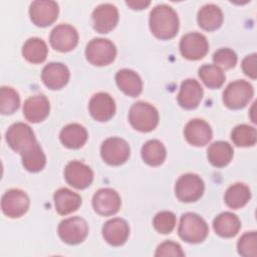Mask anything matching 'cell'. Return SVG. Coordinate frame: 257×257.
I'll use <instances>...</instances> for the list:
<instances>
[{
  "label": "cell",
  "mask_w": 257,
  "mask_h": 257,
  "mask_svg": "<svg viewBox=\"0 0 257 257\" xmlns=\"http://www.w3.org/2000/svg\"><path fill=\"white\" fill-rule=\"evenodd\" d=\"M150 28L159 39L168 40L175 37L179 30V18L169 5H157L150 14Z\"/></svg>",
  "instance_id": "1"
},
{
  "label": "cell",
  "mask_w": 257,
  "mask_h": 257,
  "mask_svg": "<svg viewBox=\"0 0 257 257\" xmlns=\"http://www.w3.org/2000/svg\"><path fill=\"white\" fill-rule=\"evenodd\" d=\"M179 236L188 243H201L209 233L206 221L195 213H185L182 215L178 229Z\"/></svg>",
  "instance_id": "2"
},
{
  "label": "cell",
  "mask_w": 257,
  "mask_h": 257,
  "mask_svg": "<svg viewBox=\"0 0 257 257\" xmlns=\"http://www.w3.org/2000/svg\"><path fill=\"white\" fill-rule=\"evenodd\" d=\"M128 120L132 126L142 133H149L159 123V112L152 104L139 101L132 105L128 112Z\"/></svg>",
  "instance_id": "3"
},
{
  "label": "cell",
  "mask_w": 257,
  "mask_h": 257,
  "mask_svg": "<svg viewBox=\"0 0 257 257\" xmlns=\"http://www.w3.org/2000/svg\"><path fill=\"white\" fill-rule=\"evenodd\" d=\"M88 62L95 66H104L111 63L116 56L115 45L105 38L92 39L85 48Z\"/></svg>",
  "instance_id": "4"
},
{
  "label": "cell",
  "mask_w": 257,
  "mask_h": 257,
  "mask_svg": "<svg viewBox=\"0 0 257 257\" xmlns=\"http://www.w3.org/2000/svg\"><path fill=\"white\" fill-rule=\"evenodd\" d=\"M252 85L245 80H236L227 85L223 92L224 104L231 109H240L248 104L253 96Z\"/></svg>",
  "instance_id": "5"
},
{
  "label": "cell",
  "mask_w": 257,
  "mask_h": 257,
  "mask_svg": "<svg viewBox=\"0 0 257 257\" xmlns=\"http://www.w3.org/2000/svg\"><path fill=\"white\" fill-rule=\"evenodd\" d=\"M205 190L203 180L195 174H185L181 176L175 186L176 197L184 203L198 201Z\"/></svg>",
  "instance_id": "6"
},
{
  "label": "cell",
  "mask_w": 257,
  "mask_h": 257,
  "mask_svg": "<svg viewBox=\"0 0 257 257\" xmlns=\"http://www.w3.org/2000/svg\"><path fill=\"white\" fill-rule=\"evenodd\" d=\"M5 137L8 146L20 154L37 143L31 127L23 122H16L10 125Z\"/></svg>",
  "instance_id": "7"
},
{
  "label": "cell",
  "mask_w": 257,
  "mask_h": 257,
  "mask_svg": "<svg viewBox=\"0 0 257 257\" xmlns=\"http://www.w3.org/2000/svg\"><path fill=\"white\" fill-rule=\"evenodd\" d=\"M87 234V223L80 217L64 219L58 226V235L60 239L69 245H76L81 243L84 241Z\"/></svg>",
  "instance_id": "8"
},
{
  "label": "cell",
  "mask_w": 257,
  "mask_h": 257,
  "mask_svg": "<svg viewBox=\"0 0 257 257\" xmlns=\"http://www.w3.org/2000/svg\"><path fill=\"white\" fill-rule=\"evenodd\" d=\"M130 146L120 138L106 139L100 148L102 160L110 166H119L125 163L130 157Z\"/></svg>",
  "instance_id": "9"
},
{
  "label": "cell",
  "mask_w": 257,
  "mask_h": 257,
  "mask_svg": "<svg viewBox=\"0 0 257 257\" xmlns=\"http://www.w3.org/2000/svg\"><path fill=\"white\" fill-rule=\"evenodd\" d=\"M29 197L19 189L7 191L1 200L2 212L9 218H19L23 216L29 208Z\"/></svg>",
  "instance_id": "10"
},
{
  "label": "cell",
  "mask_w": 257,
  "mask_h": 257,
  "mask_svg": "<svg viewBox=\"0 0 257 257\" xmlns=\"http://www.w3.org/2000/svg\"><path fill=\"white\" fill-rule=\"evenodd\" d=\"M58 4L50 0H37L31 3L29 15L31 21L39 27L51 25L58 17Z\"/></svg>",
  "instance_id": "11"
},
{
  "label": "cell",
  "mask_w": 257,
  "mask_h": 257,
  "mask_svg": "<svg viewBox=\"0 0 257 257\" xmlns=\"http://www.w3.org/2000/svg\"><path fill=\"white\" fill-rule=\"evenodd\" d=\"M209 49L207 38L198 32L185 34L180 42L182 55L189 60H199L203 58Z\"/></svg>",
  "instance_id": "12"
},
{
  "label": "cell",
  "mask_w": 257,
  "mask_h": 257,
  "mask_svg": "<svg viewBox=\"0 0 257 257\" xmlns=\"http://www.w3.org/2000/svg\"><path fill=\"white\" fill-rule=\"evenodd\" d=\"M92 26L96 32L108 33L118 22V11L112 4L98 5L92 12Z\"/></svg>",
  "instance_id": "13"
},
{
  "label": "cell",
  "mask_w": 257,
  "mask_h": 257,
  "mask_svg": "<svg viewBox=\"0 0 257 257\" xmlns=\"http://www.w3.org/2000/svg\"><path fill=\"white\" fill-rule=\"evenodd\" d=\"M51 46L60 52H67L75 48L78 43V33L74 27L68 24H60L50 33Z\"/></svg>",
  "instance_id": "14"
},
{
  "label": "cell",
  "mask_w": 257,
  "mask_h": 257,
  "mask_svg": "<svg viewBox=\"0 0 257 257\" xmlns=\"http://www.w3.org/2000/svg\"><path fill=\"white\" fill-rule=\"evenodd\" d=\"M120 203L119 195L110 188L98 190L92 198L94 211L102 216H111L117 213L120 208Z\"/></svg>",
  "instance_id": "15"
},
{
  "label": "cell",
  "mask_w": 257,
  "mask_h": 257,
  "mask_svg": "<svg viewBox=\"0 0 257 257\" xmlns=\"http://www.w3.org/2000/svg\"><path fill=\"white\" fill-rule=\"evenodd\" d=\"M64 178L70 186L82 190L91 184L93 173L91 169L83 163L72 161L68 163L64 169Z\"/></svg>",
  "instance_id": "16"
},
{
  "label": "cell",
  "mask_w": 257,
  "mask_h": 257,
  "mask_svg": "<svg viewBox=\"0 0 257 257\" xmlns=\"http://www.w3.org/2000/svg\"><path fill=\"white\" fill-rule=\"evenodd\" d=\"M88 109L90 115L95 120L106 121L113 116L115 112V103L108 93L98 92L90 98Z\"/></svg>",
  "instance_id": "17"
},
{
  "label": "cell",
  "mask_w": 257,
  "mask_h": 257,
  "mask_svg": "<svg viewBox=\"0 0 257 257\" xmlns=\"http://www.w3.org/2000/svg\"><path fill=\"white\" fill-rule=\"evenodd\" d=\"M69 70L66 65L60 62H50L46 64L41 73L43 83L50 89H60L69 80Z\"/></svg>",
  "instance_id": "18"
},
{
  "label": "cell",
  "mask_w": 257,
  "mask_h": 257,
  "mask_svg": "<svg viewBox=\"0 0 257 257\" xmlns=\"http://www.w3.org/2000/svg\"><path fill=\"white\" fill-rule=\"evenodd\" d=\"M184 136L186 141L192 146L203 147L211 141L213 134L208 122L200 118H195L186 124Z\"/></svg>",
  "instance_id": "19"
},
{
  "label": "cell",
  "mask_w": 257,
  "mask_h": 257,
  "mask_svg": "<svg viewBox=\"0 0 257 257\" xmlns=\"http://www.w3.org/2000/svg\"><path fill=\"white\" fill-rule=\"evenodd\" d=\"M50 110L47 97L43 94H36L27 98L23 105V114L27 120L36 123L44 120Z\"/></svg>",
  "instance_id": "20"
},
{
  "label": "cell",
  "mask_w": 257,
  "mask_h": 257,
  "mask_svg": "<svg viewBox=\"0 0 257 257\" xmlns=\"http://www.w3.org/2000/svg\"><path fill=\"white\" fill-rule=\"evenodd\" d=\"M202 97L203 88L201 84L196 79L188 78L182 82L177 99L183 108L193 109L199 105Z\"/></svg>",
  "instance_id": "21"
},
{
  "label": "cell",
  "mask_w": 257,
  "mask_h": 257,
  "mask_svg": "<svg viewBox=\"0 0 257 257\" xmlns=\"http://www.w3.org/2000/svg\"><path fill=\"white\" fill-rule=\"evenodd\" d=\"M104 240L112 246H120L125 243L130 236V227L125 220L113 218L106 221L102 227Z\"/></svg>",
  "instance_id": "22"
},
{
  "label": "cell",
  "mask_w": 257,
  "mask_h": 257,
  "mask_svg": "<svg viewBox=\"0 0 257 257\" xmlns=\"http://www.w3.org/2000/svg\"><path fill=\"white\" fill-rule=\"evenodd\" d=\"M55 210L60 215H68L76 211L81 205V197L69 189L61 188L53 196Z\"/></svg>",
  "instance_id": "23"
},
{
  "label": "cell",
  "mask_w": 257,
  "mask_h": 257,
  "mask_svg": "<svg viewBox=\"0 0 257 257\" xmlns=\"http://www.w3.org/2000/svg\"><path fill=\"white\" fill-rule=\"evenodd\" d=\"M118 88L128 96H138L143 90V81L140 75L131 69H120L115 74Z\"/></svg>",
  "instance_id": "24"
},
{
  "label": "cell",
  "mask_w": 257,
  "mask_h": 257,
  "mask_svg": "<svg viewBox=\"0 0 257 257\" xmlns=\"http://www.w3.org/2000/svg\"><path fill=\"white\" fill-rule=\"evenodd\" d=\"M87 132L79 123H70L65 125L59 135L60 142L68 149H79L87 141Z\"/></svg>",
  "instance_id": "25"
},
{
  "label": "cell",
  "mask_w": 257,
  "mask_h": 257,
  "mask_svg": "<svg viewBox=\"0 0 257 257\" xmlns=\"http://www.w3.org/2000/svg\"><path fill=\"white\" fill-rule=\"evenodd\" d=\"M240 227L241 223L239 218L231 212L219 214L213 222V228L216 234L224 238H231L237 235Z\"/></svg>",
  "instance_id": "26"
},
{
  "label": "cell",
  "mask_w": 257,
  "mask_h": 257,
  "mask_svg": "<svg viewBox=\"0 0 257 257\" xmlns=\"http://www.w3.org/2000/svg\"><path fill=\"white\" fill-rule=\"evenodd\" d=\"M198 24L206 31H214L223 23V12L215 4H206L198 12Z\"/></svg>",
  "instance_id": "27"
},
{
  "label": "cell",
  "mask_w": 257,
  "mask_h": 257,
  "mask_svg": "<svg viewBox=\"0 0 257 257\" xmlns=\"http://www.w3.org/2000/svg\"><path fill=\"white\" fill-rule=\"evenodd\" d=\"M233 148L227 142L218 141L213 143L208 149V160L217 168L226 167L233 158Z\"/></svg>",
  "instance_id": "28"
},
{
  "label": "cell",
  "mask_w": 257,
  "mask_h": 257,
  "mask_svg": "<svg viewBox=\"0 0 257 257\" xmlns=\"http://www.w3.org/2000/svg\"><path fill=\"white\" fill-rule=\"evenodd\" d=\"M250 199L251 191L249 187L241 183L230 186L224 195V201L231 209H240L244 207Z\"/></svg>",
  "instance_id": "29"
},
{
  "label": "cell",
  "mask_w": 257,
  "mask_h": 257,
  "mask_svg": "<svg viewBox=\"0 0 257 257\" xmlns=\"http://www.w3.org/2000/svg\"><path fill=\"white\" fill-rule=\"evenodd\" d=\"M48 48L46 43L37 37L26 40L22 47L23 57L31 63H41L46 59Z\"/></svg>",
  "instance_id": "30"
},
{
  "label": "cell",
  "mask_w": 257,
  "mask_h": 257,
  "mask_svg": "<svg viewBox=\"0 0 257 257\" xmlns=\"http://www.w3.org/2000/svg\"><path fill=\"white\" fill-rule=\"evenodd\" d=\"M167 156L166 148L158 140L148 141L142 148V158L150 166L157 167L164 163Z\"/></svg>",
  "instance_id": "31"
},
{
  "label": "cell",
  "mask_w": 257,
  "mask_h": 257,
  "mask_svg": "<svg viewBox=\"0 0 257 257\" xmlns=\"http://www.w3.org/2000/svg\"><path fill=\"white\" fill-rule=\"evenodd\" d=\"M23 167L31 173H36L41 171L46 164V157L41 149V147L36 143L27 151L21 154Z\"/></svg>",
  "instance_id": "32"
},
{
  "label": "cell",
  "mask_w": 257,
  "mask_h": 257,
  "mask_svg": "<svg viewBox=\"0 0 257 257\" xmlns=\"http://www.w3.org/2000/svg\"><path fill=\"white\" fill-rule=\"evenodd\" d=\"M199 76L209 88H219L225 81L223 70L215 64H205L199 68Z\"/></svg>",
  "instance_id": "33"
},
{
  "label": "cell",
  "mask_w": 257,
  "mask_h": 257,
  "mask_svg": "<svg viewBox=\"0 0 257 257\" xmlns=\"http://www.w3.org/2000/svg\"><path fill=\"white\" fill-rule=\"evenodd\" d=\"M231 139L238 147H252L256 144L257 133L253 126L248 124H239L233 128Z\"/></svg>",
  "instance_id": "34"
},
{
  "label": "cell",
  "mask_w": 257,
  "mask_h": 257,
  "mask_svg": "<svg viewBox=\"0 0 257 257\" xmlns=\"http://www.w3.org/2000/svg\"><path fill=\"white\" fill-rule=\"evenodd\" d=\"M20 104L18 92L12 87L2 86L0 90V111L2 114L15 112Z\"/></svg>",
  "instance_id": "35"
},
{
  "label": "cell",
  "mask_w": 257,
  "mask_h": 257,
  "mask_svg": "<svg viewBox=\"0 0 257 257\" xmlns=\"http://www.w3.org/2000/svg\"><path fill=\"white\" fill-rule=\"evenodd\" d=\"M238 253L244 257L257 256V234L255 231L247 232L241 236L237 243Z\"/></svg>",
  "instance_id": "36"
},
{
  "label": "cell",
  "mask_w": 257,
  "mask_h": 257,
  "mask_svg": "<svg viewBox=\"0 0 257 257\" xmlns=\"http://www.w3.org/2000/svg\"><path fill=\"white\" fill-rule=\"evenodd\" d=\"M153 225L159 233L169 234L176 226V216L173 212L162 211L155 216Z\"/></svg>",
  "instance_id": "37"
},
{
  "label": "cell",
  "mask_w": 257,
  "mask_h": 257,
  "mask_svg": "<svg viewBox=\"0 0 257 257\" xmlns=\"http://www.w3.org/2000/svg\"><path fill=\"white\" fill-rule=\"evenodd\" d=\"M237 54L230 48H220L213 55V61L216 66L224 69H231L237 63Z\"/></svg>",
  "instance_id": "38"
},
{
  "label": "cell",
  "mask_w": 257,
  "mask_h": 257,
  "mask_svg": "<svg viewBox=\"0 0 257 257\" xmlns=\"http://www.w3.org/2000/svg\"><path fill=\"white\" fill-rule=\"evenodd\" d=\"M156 256H185L182 247L173 241H165L160 244L155 253Z\"/></svg>",
  "instance_id": "39"
},
{
  "label": "cell",
  "mask_w": 257,
  "mask_h": 257,
  "mask_svg": "<svg viewBox=\"0 0 257 257\" xmlns=\"http://www.w3.org/2000/svg\"><path fill=\"white\" fill-rule=\"evenodd\" d=\"M256 62H257V55L256 53L250 54L246 56L242 61V69L243 72L251 77L252 79H256L257 71H256Z\"/></svg>",
  "instance_id": "40"
},
{
  "label": "cell",
  "mask_w": 257,
  "mask_h": 257,
  "mask_svg": "<svg viewBox=\"0 0 257 257\" xmlns=\"http://www.w3.org/2000/svg\"><path fill=\"white\" fill-rule=\"evenodd\" d=\"M127 6H130L132 9H135V10H142V9H145L147 8L150 4H151V1H144V0H133V1H126L125 2Z\"/></svg>",
  "instance_id": "41"
}]
</instances>
